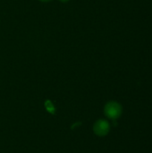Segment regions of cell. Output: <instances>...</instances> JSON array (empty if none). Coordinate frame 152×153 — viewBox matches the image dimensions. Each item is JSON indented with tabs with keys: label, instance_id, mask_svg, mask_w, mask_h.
Returning a JSON list of instances; mask_svg holds the SVG:
<instances>
[{
	"label": "cell",
	"instance_id": "cell-1",
	"mask_svg": "<svg viewBox=\"0 0 152 153\" xmlns=\"http://www.w3.org/2000/svg\"><path fill=\"white\" fill-rule=\"evenodd\" d=\"M105 112L108 117L115 119V118H117L118 117H120V115L122 113V108L117 102L112 101V102H109L106 106Z\"/></svg>",
	"mask_w": 152,
	"mask_h": 153
},
{
	"label": "cell",
	"instance_id": "cell-3",
	"mask_svg": "<svg viewBox=\"0 0 152 153\" xmlns=\"http://www.w3.org/2000/svg\"><path fill=\"white\" fill-rule=\"evenodd\" d=\"M60 2H62V3H67V2H69V0H59Z\"/></svg>",
	"mask_w": 152,
	"mask_h": 153
},
{
	"label": "cell",
	"instance_id": "cell-4",
	"mask_svg": "<svg viewBox=\"0 0 152 153\" xmlns=\"http://www.w3.org/2000/svg\"><path fill=\"white\" fill-rule=\"evenodd\" d=\"M40 2H44V3H47V2H49V1H51V0H39Z\"/></svg>",
	"mask_w": 152,
	"mask_h": 153
},
{
	"label": "cell",
	"instance_id": "cell-2",
	"mask_svg": "<svg viewBox=\"0 0 152 153\" xmlns=\"http://www.w3.org/2000/svg\"><path fill=\"white\" fill-rule=\"evenodd\" d=\"M95 131L99 135H105L109 131V126L106 121H99L95 126Z\"/></svg>",
	"mask_w": 152,
	"mask_h": 153
}]
</instances>
